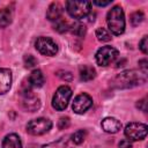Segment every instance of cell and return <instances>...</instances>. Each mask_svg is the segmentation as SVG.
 Listing matches in <instances>:
<instances>
[{"instance_id": "24", "label": "cell", "mask_w": 148, "mask_h": 148, "mask_svg": "<svg viewBox=\"0 0 148 148\" xmlns=\"http://www.w3.org/2000/svg\"><path fill=\"white\" fill-rule=\"evenodd\" d=\"M54 30H57L58 32H65V31L69 30V24L64 20H59V21H57V23L54 25Z\"/></svg>"}, {"instance_id": "28", "label": "cell", "mask_w": 148, "mask_h": 148, "mask_svg": "<svg viewBox=\"0 0 148 148\" xmlns=\"http://www.w3.org/2000/svg\"><path fill=\"white\" fill-rule=\"evenodd\" d=\"M138 108L140 109V110H142L143 112H146L147 111V98H142V99H140L139 102H138Z\"/></svg>"}, {"instance_id": "22", "label": "cell", "mask_w": 148, "mask_h": 148, "mask_svg": "<svg viewBox=\"0 0 148 148\" xmlns=\"http://www.w3.org/2000/svg\"><path fill=\"white\" fill-rule=\"evenodd\" d=\"M143 18H145V16H143V14H142V12H135V13H133L132 15H131V23H132V25H139L142 21H143Z\"/></svg>"}, {"instance_id": "2", "label": "cell", "mask_w": 148, "mask_h": 148, "mask_svg": "<svg viewBox=\"0 0 148 148\" xmlns=\"http://www.w3.org/2000/svg\"><path fill=\"white\" fill-rule=\"evenodd\" d=\"M145 74L146 73H138L136 71H125L113 79V83L117 88H132L146 80Z\"/></svg>"}, {"instance_id": "7", "label": "cell", "mask_w": 148, "mask_h": 148, "mask_svg": "<svg viewBox=\"0 0 148 148\" xmlns=\"http://www.w3.org/2000/svg\"><path fill=\"white\" fill-rule=\"evenodd\" d=\"M118 58V50L112 46H102L96 53V61L99 66H108Z\"/></svg>"}, {"instance_id": "15", "label": "cell", "mask_w": 148, "mask_h": 148, "mask_svg": "<svg viewBox=\"0 0 148 148\" xmlns=\"http://www.w3.org/2000/svg\"><path fill=\"white\" fill-rule=\"evenodd\" d=\"M44 81H45L44 75H43L42 71H39V69L32 71L31 74L29 75V84L32 86V87L39 88V87H42L44 84Z\"/></svg>"}, {"instance_id": "30", "label": "cell", "mask_w": 148, "mask_h": 148, "mask_svg": "<svg viewBox=\"0 0 148 148\" xmlns=\"http://www.w3.org/2000/svg\"><path fill=\"white\" fill-rule=\"evenodd\" d=\"M94 3L95 5H97V6H108V5H110L111 3V0H108V1H98V0H95L94 1Z\"/></svg>"}, {"instance_id": "16", "label": "cell", "mask_w": 148, "mask_h": 148, "mask_svg": "<svg viewBox=\"0 0 148 148\" xmlns=\"http://www.w3.org/2000/svg\"><path fill=\"white\" fill-rule=\"evenodd\" d=\"M79 74H80V79L82 81H90L96 76V71L88 65H82L79 68Z\"/></svg>"}, {"instance_id": "14", "label": "cell", "mask_w": 148, "mask_h": 148, "mask_svg": "<svg viewBox=\"0 0 148 148\" xmlns=\"http://www.w3.org/2000/svg\"><path fill=\"white\" fill-rule=\"evenodd\" d=\"M2 148H22V142L20 136L14 133L6 135L2 141Z\"/></svg>"}, {"instance_id": "1", "label": "cell", "mask_w": 148, "mask_h": 148, "mask_svg": "<svg viewBox=\"0 0 148 148\" xmlns=\"http://www.w3.org/2000/svg\"><path fill=\"white\" fill-rule=\"evenodd\" d=\"M106 23L109 30L113 35H121L125 30V15L120 6L112 7L106 15Z\"/></svg>"}, {"instance_id": "9", "label": "cell", "mask_w": 148, "mask_h": 148, "mask_svg": "<svg viewBox=\"0 0 148 148\" xmlns=\"http://www.w3.org/2000/svg\"><path fill=\"white\" fill-rule=\"evenodd\" d=\"M92 105V98L88 95V94H80L74 98L73 102V111L77 114H82L84 113L90 106Z\"/></svg>"}, {"instance_id": "20", "label": "cell", "mask_w": 148, "mask_h": 148, "mask_svg": "<svg viewBox=\"0 0 148 148\" xmlns=\"http://www.w3.org/2000/svg\"><path fill=\"white\" fill-rule=\"evenodd\" d=\"M86 135H87V132L84 130H79V131L74 132V134H72V141L75 145H80L84 141Z\"/></svg>"}, {"instance_id": "27", "label": "cell", "mask_w": 148, "mask_h": 148, "mask_svg": "<svg viewBox=\"0 0 148 148\" xmlns=\"http://www.w3.org/2000/svg\"><path fill=\"white\" fill-rule=\"evenodd\" d=\"M58 76L61 77V79L65 80V81H69V80H72V74H71L69 72L60 71V72H58Z\"/></svg>"}, {"instance_id": "29", "label": "cell", "mask_w": 148, "mask_h": 148, "mask_svg": "<svg viewBox=\"0 0 148 148\" xmlns=\"http://www.w3.org/2000/svg\"><path fill=\"white\" fill-rule=\"evenodd\" d=\"M119 147H120V148H131L132 145H131V142H130L128 139H124V140H121V141L119 142Z\"/></svg>"}, {"instance_id": "25", "label": "cell", "mask_w": 148, "mask_h": 148, "mask_svg": "<svg viewBox=\"0 0 148 148\" xmlns=\"http://www.w3.org/2000/svg\"><path fill=\"white\" fill-rule=\"evenodd\" d=\"M68 126H69V118H68V117H62V118L59 119V121H58V127H59L60 130H65V128H67Z\"/></svg>"}, {"instance_id": "21", "label": "cell", "mask_w": 148, "mask_h": 148, "mask_svg": "<svg viewBox=\"0 0 148 148\" xmlns=\"http://www.w3.org/2000/svg\"><path fill=\"white\" fill-rule=\"evenodd\" d=\"M69 30L74 35L80 36V37L84 36V34H86V27L83 24H81V23H74L73 25H69Z\"/></svg>"}, {"instance_id": "6", "label": "cell", "mask_w": 148, "mask_h": 148, "mask_svg": "<svg viewBox=\"0 0 148 148\" xmlns=\"http://www.w3.org/2000/svg\"><path fill=\"white\" fill-rule=\"evenodd\" d=\"M148 127L146 124L142 123H130L125 127V135L128 140L139 141L143 140L147 135Z\"/></svg>"}, {"instance_id": "23", "label": "cell", "mask_w": 148, "mask_h": 148, "mask_svg": "<svg viewBox=\"0 0 148 148\" xmlns=\"http://www.w3.org/2000/svg\"><path fill=\"white\" fill-rule=\"evenodd\" d=\"M23 62H24V66L27 68H32L37 65V59L31 54H25L23 58Z\"/></svg>"}, {"instance_id": "12", "label": "cell", "mask_w": 148, "mask_h": 148, "mask_svg": "<svg viewBox=\"0 0 148 148\" xmlns=\"http://www.w3.org/2000/svg\"><path fill=\"white\" fill-rule=\"evenodd\" d=\"M101 126L103 128L104 132L106 133H117L119 132V130L121 128V123L116 119V118H112V117H108V118H104L101 123Z\"/></svg>"}, {"instance_id": "17", "label": "cell", "mask_w": 148, "mask_h": 148, "mask_svg": "<svg viewBox=\"0 0 148 148\" xmlns=\"http://www.w3.org/2000/svg\"><path fill=\"white\" fill-rule=\"evenodd\" d=\"M13 20V12L10 8H2L0 9V27L5 28L12 23Z\"/></svg>"}, {"instance_id": "11", "label": "cell", "mask_w": 148, "mask_h": 148, "mask_svg": "<svg viewBox=\"0 0 148 148\" xmlns=\"http://www.w3.org/2000/svg\"><path fill=\"white\" fill-rule=\"evenodd\" d=\"M12 87V72L8 68H0V95L6 94Z\"/></svg>"}, {"instance_id": "3", "label": "cell", "mask_w": 148, "mask_h": 148, "mask_svg": "<svg viewBox=\"0 0 148 148\" xmlns=\"http://www.w3.org/2000/svg\"><path fill=\"white\" fill-rule=\"evenodd\" d=\"M71 97H72V89L68 86H60L53 95L52 106L58 111H62L67 108Z\"/></svg>"}, {"instance_id": "13", "label": "cell", "mask_w": 148, "mask_h": 148, "mask_svg": "<svg viewBox=\"0 0 148 148\" xmlns=\"http://www.w3.org/2000/svg\"><path fill=\"white\" fill-rule=\"evenodd\" d=\"M62 15V7L58 2H53L49 6L46 10V18L50 21H59Z\"/></svg>"}, {"instance_id": "8", "label": "cell", "mask_w": 148, "mask_h": 148, "mask_svg": "<svg viewBox=\"0 0 148 148\" xmlns=\"http://www.w3.org/2000/svg\"><path fill=\"white\" fill-rule=\"evenodd\" d=\"M35 46H36V50L39 53L44 54V56L52 57L58 52L57 43L50 37H39V38H37V40L35 43Z\"/></svg>"}, {"instance_id": "19", "label": "cell", "mask_w": 148, "mask_h": 148, "mask_svg": "<svg viewBox=\"0 0 148 148\" xmlns=\"http://www.w3.org/2000/svg\"><path fill=\"white\" fill-rule=\"evenodd\" d=\"M66 146V140L61 139L57 142H51L49 145H42V146H36V145H32L30 146L29 148H64Z\"/></svg>"}, {"instance_id": "5", "label": "cell", "mask_w": 148, "mask_h": 148, "mask_svg": "<svg viewBox=\"0 0 148 148\" xmlns=\"http://www.w3.org/2000/svg\"><path fill=\"white\" fill-rule=\"evenodd\" d=\"M52 127V121L47 118L32 119L27 125V132L31 135H42L49 132Z\"/></svg>"}, {"instance_id": "4", "label": "cell", "mask_w": 148, "mask_h": 148, "mask_svg": "<svg viewBox=\"0 0 148 148\" xmlns=\"http://www.w3.org/2000/svg\"><path fill=\"white\" fill-rule=\"evenodd\" d=\"M91 2L89 1H67L66 9L74 18H83L90 13Z\"/></svg>"}, {"instance_id": "26", "label": "cell", "mask_w": 148, "mask_h": 148, "mask_svg": "<svg viewBox=\"0 0 148 148\" xmlns=\"http://www.w3.org/2000/svg\"><path fill=\"white\" fill-rule=\"evenodd\" d=\"M139 47H140V50H141L143 53H147V52H148V38H147V36H145V37L140 40Z\"/></svg>"}, {"instance_id": "18", "label": "cell", "mask_w": 148, "mask_h": 148, "mask_svg": "<svg viewBox=\"0 0 148 148\" xmlns=\"http://www.w3.org/2000/svg\"><path fill=\"white\" fill-rule=\"evenodd\" d=\"M96 37L101 42H109L112 38L110 31L106 30L105 28H97L96 29Z\"/></svg>"}, {"instance_id": "10", "label": "cell", "mask_w": 148, "mask_h": 148, "mask_svg": "<svg viewBox=\"0 0 148 148\" xmlns=\"http://www.w3.org/2000/svg\"><path fill=\"white\" fill-rule=\"evenodd\" d=\"M22 105L25 110L34 112L39 108L40 102H39V98L32 94V91H30L29 89H25L22 91Z\"/></svg>"}]
</instances>
